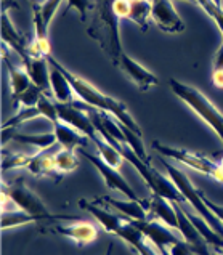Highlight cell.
<instances>
[{"label": "cell", "mask_w": 223, "mask_h": 255, "mask_svg": "<svg viewBox=\"0 0 223 255\" xmlns=\"http://www.w3.org/2000/svg\"><path fill=\"white\" fill-rule=\"evenodd\" d=\"M26 169L32 175H37V177L53 178L56 183L64 177L56 167V152H52V148L42 149L37 154L29 156V162H27Z\"/></svg>", "instance_id": "12"}, {"label": "cell", "mask_w": 223, "mask_h": 255, "mask_svg": "<svg viewBox=\"0 0 223 255\" xmlns=\"http://www.w3.org/2000/svg\"><path fill=\"white\" fill-rule=\"evenodd\" d=\"M153 10H151V18L157 24L161 31L177 34L185 31V23L180 18V14L174 8L170 0H151Z\"/></svg>", "instance_id": "10"}, {"label": "cell", "mask_w": 223, "mask_h": 255, "mask_svg": "<svg viewBox=\"0 0 223 255\" xmlns=\"http://www.w3.org/2000/svg\"><path fill=\"white\" fill-rule=\"evenodd\" d=\"M153 148L159 152V154L174 159V161L183 164L186 167H191L193 170L201 172L203 175H206V177H211L214 180L220 181V183H223V165L217 161V159L207 157L204 154L193 152L188 149L167 146V144H162L159 141H154Z\"/></svg>", "instance_id": "5"}, {"label": "cell", "mask_w": 223, "mask_h": 255, "mask_svg": "<svg viewBox=\"0 0 223 255\" xmlns=\"http://www.w3.org/2000/svg\"><path fill=\"white\" fill-rule=\"evenodd\" d=\"M35 222L31 215H27L21 210H3L2 212V228H13V227H19V225H26Z\"/></svg>", "instance_id": "26"}, {"label": "cell", "mask_w": 223, "mask_h": 255, "mask_svg": "<svg viewBox=\"0 0 223 255\" xmlns=\"http://www.w3.org/2000/svg\"><path fill=\"white\" fill-rule=\"evenodd\" d=\"M212 82L217 89H223V72L214 71L212 72Z\"/></svg>", "instance_id": "32"}, {"label": "cell", "mask_w": 223, "mask_h": 255, "mask_svg": "<svg viewBox=\"0 0 223 255\" xmlns=\"http://www.w3.org/2000/svg\"><path fill=\"white\" fill-rule=\"evenodd\" d=\"M97 132H98V130H97ZM93 143H95V146L100 151V157H102L106 164H110L111 167H114V169L120 167L122 161H124V157L120 156V152L114 148L110 141H106L105 138L98 133V136L93 140Z\"/></svg>", "instance_id": "23"}, {"label": "cell", "mask_w": 223, "mask_h": 255, "mask_svg": "<svg viewBox=\"0 0 223 255\" xmlns=\"http://www.w3.org/2000/svg\"><path fill=\"white\" fill-rule=\"evenodd\" d=\"M151 10H153V3H151V0L130 2L127 19L133 21L136 26H140V29L143 32H146L148 31V24H149V18H151Z\"/></svg>", "instance_id": "22"}, {"label": "cell", "mask_w": 223, "mask_h": 255, "mask_svg": "<svg viewBox=\"0 0 223 255\" xmlns=\"http://www.w3.org/2000/svg\"><path fill=\"white\" fill-rule=\"evenodd\" d=\"M112 63H114V66L124 72L141 92H146L151 87L157 85V77L153 72H149L146 68H143L138 61H135L133 58L130 55H127L125 52L120 53L117 60H114Z\"/></svg>", "instance_id": "9"}, {"label": "cell", "mask_w": 223, "mask_h": 255, "mask_svg": "<svg viewBox=\"0 0 223 255\" xmlns=\"http://www.w3.org/2000/svg\"><path fill=\"white\" fill-rule=\"evenodd\" d=\"M50 85H52V92L58 103H74L73 85L68 81V77L55 66H52V71H50Z\"/></svg>", "instance_id": "21"}, {"label": "cell", "mask_w": 223, "mask_h": 255, "mask_svg": "<svg viewBox=\"0 0 223 255\" xmlns=\"http://www.w3.org/2000/svg\"><path fill=\"white\" fill-rule=\"evenodd\" d=\"M77 165H79V161H77L76 151L61 148L58 152H56V167H58V170L63 175L76 170Z\"/></svg>", "instance_id": "25"}, {"label": "cell", "mask_w": 223, "mask_h": 255, "mask_svg": "<svg viewBox=\"0 0 223 255\" xmlns=\"http://www.w3.org/2000/svg\"><path fill=\"white\" fill-rule=\"evenodd\" d=\"M128 2H140V0H128Z\"/></svg>", "instance_id": "36"}, {"label": "cell", "mask_w": 223, "mask_h": 255, "mask_svg": "<svg viewBox=\"0 0 223 255\" xmlns=\"http://www.w3.org/2000/svg\"><path fill=\"white\" fill-rule=\"evenodd\" d=\"M37 118H44L39 106H23V109H19L16 116H11L8 121L3 122L2 128H16L18 126H21V124L32 121V119H37Z\"/></svg>", "instance_id": "24"}, {"label": "cell", "mask_w": 223, "mask_h": 255, "mask_svg": "<svg viewBox=\"0 0 223 255\" xmlns=\"http://www.w3.org/2000/svg\"><path fill=\"white\" fill-rule=\"evenodd\" d=\"M196 3L209 14V16H211L215 21V23H217V26L222 24V21H223V11L212 2V0H196Z\"/></svg>", "instance_id": "28"}, {"label": "cell", "mask_w": 223, "mask_h": 255, "mask_svg": "<svg viewBox=\"0 0 223 255\" xmlns=\"http://www.w3.org/2000/svg\"><path fill=\"white\" fill-rule=\"evenodd\" d=\"M53 230L55 233H58V235L73 239L79 246L90 244L93 241H97V238H98V230L93 227L92 223L81 222V220H77L71 225H53Z\"/></svg>", "instance_id": "15"}, {"label": "cell", "mask_w": 223, "mask_h": 255, "mask_svg": "<svg viewBox=\"0 0 223 255\" xmlns=\"http://www.w3.org/2000/svg\"><path fill=\"white\" fill-rule=\"evenodd\" d=\"M215 255H223V252H217V254H215Z\"/></svg>", "instance_id": "37"}, {"label": "cell", "mask_w": 223, "mask_h": 255, "mask_svg": "<svg viewBox=\"0 0 223 255\" xmlns=\"http://www.w3.org/2000/svg\"><path fill=\"white\" fill-rule=\"evenodd\" d=\"M217 154H220V156H217V161L223 165V151H219ZM214 159H215V157H214Z\"/></svg>", "instance_id": "33"}, {"label": "cell", "mask_w": 223, "mask_h": 255, "mask_svg": "<svg viewBox=\"0 0 223 255\" xmlns=\"http://www.w3.org/2000/svg\"><path fill=\"white\" fill-rule=\"evenodd\" d=\"M71 8H76L79 11V14H81V19L84 21H87V11L93 8V3L90 2V0H68V10Z\"/></svg>", "instance_id": "29"}, {"label": "cell", "mask_w": 223, "mask_h": 255, "mask_svg": "<svg viewBox=\"0 0 223 255\" xmlns=\"http://www.w3.org/2000/svg\"><path fill=\"white\" fill-rule=\"evenodd\" d=\"M162 164L164 167L167 169L169 172V177L170 180L174 181L175 186L180 189V193L183 194V198L186 199V202L191 204V206L194 207V210L204 218V220L211 225V227L219 233L220 236H223V223L220 218L215 215L211 209L207 207V204L204 201V194L199 191V189H196L193 186V183L188 180V177L182 172V170H178L175 165H172L169 162H165L164 159H162Z\"/></svg>", "instance_id": "6"}, {"label": "cell", "mask_w": 223, "mask_h": 255, "mask_svg": "<svg viewBox=\"0 0 223 255\" xmlns=\"http://www.w3.org/2000/svg\"><path fill=\"white\" fill-rule=\"evenodd\" d=\"M175 212L178 217V231L182 233V236L185 239V243L190 246V249L193 254L198 255H212L211 251H209V244L203 238V235L198 231V228L191 223V220L186 217L185 210L182 209V206H177L175 204Z\"/></svg>", "instance_id": "11"}, {"label": "cell", "mask_w": 223, "mask_h": 255, "mask_svg": "<svg viewBox=\"0 0 223 255\" xmlns=\"http://www.w3.org/2000/svg\"><path fill=\"white\" fill-rule=\"evenodd\" d=\"M214 71L223 72V42L217 52V56H215V64H214Z\"/></svg>", "instance_id": "31"}, {"label": "cell", "mask_w": 223, "mask_h": 255, "mask_svg": "<svg viewBox=\"0 0 223 255\" xmlns=\"http://www.w3.org/2000/svg\"><path fill=\"white\" fill-rule=\"evenodd\" d=\"M24 69L27 71V74H29L32 84L37 85L42 92L47 93L48 90H52V85H50V72L47 68V58L31 55V60L24 63Z\"/></svg>", "instance_id": "19"}, {"label": "cell", "mask_w": 223, "mask_h": 255, "mask_svg": "<svg viewBox=\"0 0 223 255\" xmlns=\"http://www.w3.org/2000/svg\"><path fill=\"white\" fill-rule=\"evenodd\" d=\"M2 43L11 52L18 53V56L23 60V64L31 60L29 45L26 43L23 35L15 29L6 13H2Z\"/></svg>", "instance_id": "13"}, {"label": "cell", "mask_w": 223, "mask_h": 255, "mask_svg": "<svg viewBox=\"0 0 223 255\" xmlns=\"http://www.w3.org/2000/svg\"><path fill=\"white\" fill-rule=\"evenodd\" d=\"M98 202H103L106 206L117 209L119 212H122L125 217L132 218V220H149V212L146 207V201H117L112 199L110 196H105V198L98 199Z\"/></svg>", "instance_id": "18"}, {"label": "cell", "mask_w": 223, "mask_h": 255, "mask_svg": "<svg viewBox=\"0 0 223 255\" xmlns=\"http://www.w3.org/2000/svg\"><path fill=\"white\" fill-rule=\"evenodd\" d=\"M114 3L116 0H95L93 3V21L89 27V35L95 39L100 47H102L111 61L117 60L120 53H124L120 43V32H119V18L114 11Z\"/></svg>", "instance_id": "2"}, {"label": "cell", "mask_w": 223, "mask_h": 255, "mask_svg": "<svg viewBox=\"0 0 223 255\" xmlns=\"http://www.w3.org/2000/svg\"><path fill=\"white\" fill-rule=\"evenodd\" d=\"M18 141L21 144H31L37 149H48L56 146V135L55 132L52 133H40V135H26L16 132V128H2V143L5 144L6 141Z\"/></svg>", "instance_id": "16"}, {"label": "cell", "mask_w": 223, "mask_h": 255, "mask_svg": "<svg viewBox=\"0 0 223 255\" xmlns=\"http://www.w3.org/2000/svg\"><path fill=\"white\" fill-rule=\"evenodd\" d=\"M47 61H48V64H52V66H55L56 69H60L63 74L68 77V81L71 82V85H73V89H74V93L81 98V101H84L85 105H89L92 108L98 109V111L111 114L112 118H116L120 124H124L125 127L132 128L133 132L141 135V130L138 127V124L133 121L130 113L127 111V106L122 103V101L114 100L112 97H108V95L102 93L97 87H93L90 82L85 81V79L73 74L68 68L61 66V64L56 61L52 55L47 56Z\"/></svg>", "instance_id": "1"}, {"label": "cell", "mask_w": 223, "mask_h": 255, "mask_svg": "<svg viewBox=\"0 0 223 255\" xmlns=\"http://www.w3.org/2000/svg\"><path fill=\"white\" fill-rule=\"evenodd\" d=\"M112 249H114V244L111 243V244H110V247H108V251H106V254H105V255H111V254H112Z\"/></svg>", "instance_id": "34"}, {"label": "cell", "mask_w": 223, "mask_h": 255, "mask_svg": "<svg viewBox=\"0 0 223 255\" xmlns=\"http://www.w3.org/2000/svg\"><path fill=\"white\" fill-rule=\"evenodd\" d=\"M191 249H190V246L186 244L185 241L182 243H178V244H174V246H170V255H191Z\"/></svg>", "instance_id": "30"}, {"label": "cell", "mask_w": 223, "mask_h": 255, "mask_svg": "<svg viewBox=\"0 0 223 255\" xmlns=\"http://www.w3.org/2000/svg\"><path fill=\"white\" fill-rule=\"evenodd\" d=\"M190 2H196V0H190Z\"/></svg>", "instance_id": "38"}, {"label": "cell", "mask_w": 223, "mask_h": 255, "mask_svg": "<svg viewBox=\"0 0 223 255\" xmlns=\"http://www.w3.org/2000/svg\"><path fill=\"white\" fill-rule=\"evenodd\" d=\"M2 194H5L18 210H21V212H24L27 215H31L35 222L47 220V218L48 220H52V218H58V220L60 218L61 220H73V218H76V217H68V215L50 214L48 209L45 207V204L42 202V199L37 194L27 188V185L24 183L23 178H16L8 186L3 183Z\"/></svg>", "instance_id": "4"}, {"label": "cell", "mask_w": 223, "mask_h": 255, "mask_svg": "<svg viewBox=\"0 0 223 255\" xmlns=\"http://www.w3.org/2000/svg\"><path fill=\"white\" fill-rule=\"evenodd\" d=\"M146 207L149 212V220H162L169 228L178 230V217L175 206H172L169 199L153 193V198L146 199Z\"/></svg>", "instance_id": "14"}, {"label": "cell", "mask_w": 223, "mask_h": 255, "mask_svg": "<svg viewBox=\"0 0 223 255\" xmlns=\"http://www.w3.org/2000/svg\"><path fill=\"white\" fill-rule=\"evenodd\" d=\"M3 63L10 74V89H11V103H18L19 97L23 95L29 87L32 85V81L27 71L23 68H16L11 61L6 60V56L3 55Z\"/></svg>", "instance_id": "20"}, {"label": "cell", "mask_w": 223, "mask_h": 255, "mask_svg": "<svg viewBox=\"0 0 223 255\" xmlns=\"http://www.w3.org/2000/svg\"><path fill=\"white\" fill-rule=\"evenodd\" d=\"M212 2H214V3L217 5L219 8H220V6H222V3H223V0H212Z\"/></svg>", "instance_id": "35"}, {"label": "cell", "mask_w": 223, "mask_h": 255, "mask_svg": "<svg viewBox=\"0 0 223 255\" xmlns=\"http://www.w3.org/2000/svg\"><path fill=\"white\" fill-rule=\"evenodd\" d=\"M29 162V156L26 154H11V156H3L2 161V170L6 172L8 169H21L26 167Z\"/></svg>", "instance_id": "27"}, {"label": "cell", "mask_w": 223, "mask_h": 255, "mask_svg": "<svg viewBox=\"0 0 223 255\" xmlns=\"http://www.w3.org/2000/svg\"><path fill=\"white\" fill-rule=\"evenodd\" d=\"M89 105H85L84 101H74V103H56V109H58V118L61 122H66L68 126L74 127L77 132H81L90 141H93L98 136V132L90 116L87 113Z\"/></svg>", "instance_id": "7"}, {"label": "cell", "mask_w": 223, "mask_h": 255, "mask_svg": "<svg viewBox=\"0 0 223 255\" xmlns=\"http://www.w3.org/2000/svg\"><path fill=\"white\" fill-rule=\"evenodd\" d=\"M55 127V135H56V141L61 148L64 149H79V148H87L89 146V140L85 135H82L81 132H77L74 127L68 126L66 122L58 121L56 124H53Z\"/></svg>", "instance_id": "17"}, {"label": "cell", "mask_w": 223, "mask_h": 255, "mask_svg": "<svg viewBox=\"0 0 223 255\" xmlns=\"http://www.w3.org/2000/svg\"><path fill=\"white\" fill-rule=\"evenodd\" d=\"M170 89L177 97L188 105L194 113H196L201 119H203L209 127H211L223 143V114L217 109L211 100L206 95L201 93L198 89L177 81V79H170Z\"/></svg>", "instance_id": "3"}, {"label": "cell", "mask_w": 223, "mask_h": 255, "mask_svg": "<svg viewBox=\"0 0 223 255\" xmlns=\"http://www.w3.org/2000/svg\"><path fill=\"white\" fill-rule=\"evenodd\" d=\"M220 32H222V35H223V29H222V31H220Z\"/></svg>", "instance_id": "39"}, {"label": "cell", "mask_w": 223, "mask_h": 255, "mask_svg": "<svg viewBox=\"0 0 223 255\" xmlns=\"http://www.w3.org/2000/svg\"><path fill=\"white\" fill-rule=\"evenodd\" d=\"M77 151L81 152V154H84V157L87 159V161L93 167H95L100 173H102V177L105 178L108 188L124 193L127 198L132 199V201H141V199H138V196H136L135 191L130 188V185H128L127 181L124 180V177H122V175L117 172V169H114V167H111L110 164H106L100 156H95V154H90V152H87V148H79Z\"/></svg>", "instance_id": "8"}]
</instances>
